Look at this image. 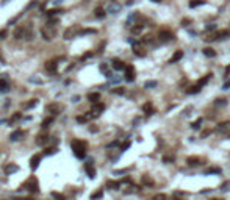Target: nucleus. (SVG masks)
Returning <instances> with one entry per match:
<instances>
[{
    "mask_svg": "<svg viewBox=\"0 0 230 200\" xmlns=\"http://www.w3.org/2000/svg\"><path fill=\"white\" fill-rule=\"evenodd\" d=\"M70 147H72L74 150V153H75V157L77 158H85V155H86V142L85 141H80V139H74L72 144H70Z\"/></svg>",
    "mask_w": 230,
    "mask_h": 200,
    "instance_id": "f257e3e1",
    "label": "nucleus"
},
{
    "mask_svg": "<svg viewBox=\"0 0 230 200\" xmlns=\"http://www.w3.org/2000/svg\"><path fill=\"white\" fill-rule=\"evenodd\" d=\"M55 33H57L55 25L53 24H49L47 27H44V28H42V38L46 41H52L53 38H55Z\"/></svg>",
    "mask_w": 230,
    "mask_h": 200,
    "instance_id": "f03ea898",
    "label": "nucleus"
},
{
    "mask_svg": "<svg viewBox=\"0 0 230 200\" xmlns=\"http://www.w3.org/2000/svg\"><path fill=\"white\" fill-rule=\"evenodd\" d=\"M230 36V33H229V30H219V31H216L215 35H213L211 38H207V41H215V39H226V38H229Z\"/></svg>",
    "mask_w": 230,
    "mask_h": 200,
    "instance_id": "7ed1b4c3",
    "label": "nucleus"
},
{
    "mask_svg": "<svg viewBox=\"0 0 230 200\" xmlns=\"http://www.w3.org/2000/svg\"><path fill=\"white\" fill-rule=\"evenodd\" d=\"M24 188H28V191H31V192H38V191H39V189H38V181L33 178V177L27 180V183L24 185Z\"/></svg>",
    "mask_w": 230,
    "mask_h": 200,
    "instance_id": "20e7f679",
    "label": "nucleus"
},
{
    "mask_svg": "<svg viewBox=\"0 0 230 200\" xmlns=\"http://www.w3.org/2000/svg\"><path fill=\"white\" fill-rule=\"evenodd\" d=\"M125 80L127 81L135 80V67L133 66H127V67H125Z\"/></svg>",
    "mask_w": 230,
    "mask_h": 200,
    "instance_id": "39448f33",
    "label": "nucleus"
},
{
    "mask_svg": "<svg viewBox=\"0 0 230 200\" xmlns=\"http://www.w3.org/2000/svg\"><path fill=\"white\" fill-rule=\"evenodd\" d=\"M103 109H105V105H103V103H100V102H97V103L94 105V108H92V111H91V113L94 114V117H96V116H99V114H100Z\"/></svg>",
    "mask_w": 230,
    "mask_h": 200,
    "instance_id": "423d86ee",
    "label": "nucleus"
},
{
    "mask_svg": "<svg viewBox=\"0 0 230 200\" xmlns=\"http://www.w3.org/2000/svg\"><path fill=\"white\" fill-rule=\"evenodd\" d=\"M182 58H183V52H182V50H177V52H175V53L172 55V57H171L169 63L174 64V63H177V61H178V59H182Z\"/></svg>",
    "mask_w": 230,
    "mask_h": 200,
    "instance_id": "0eeeda50",
    "label": "nucleus"
},
{
    "mask_svg": "<svg viewBox=\"0 0 230 200\" xmlns=\"http://www.w3.org/2000/svg\"><path fill=\"white\" fill-rule=\"evenodd\" d=\"M57 67H58L57 61H47V63H46V70L47 72H55V70H57Z\"/></svg>",
    "mask_w": 230,
    "mask_h": 200,
    "instance_id": "6e6552de",
    "label": "nucleus"
},
{
    "mask_svg": "<svg viewBox=\"0 0 230 200\" xmlns=\"http://www.w3.org/2000/svg\"><path fill=\"white\" fill-rule=\"evenodd\" d=\"M142 111H144L147 116H150V114H153V111H155V109H153V105L150 102H147V103L142 105Z\"/></svg>",
    "mask_w": 230,
    "mask_h": 200,
    "instance_id": "1a4fd4ad",
    "label": "nucleus"
},
{
    "mask_svg": "<svg viewBox=\"0 0 230 200\" xmlns=\"http://www.w3.org/2000/svg\"><path fill=\"white\" fill-rule=\"evenodd\" d=\"M202 53H204L207 58H215V57H216V52H215V50H213L211 47H205V49H202Z\"/></svg>",
    "mask_w": 230,
    "mask_h": 200,
    "instance_id": "9d476101",
    "label": "nucleus"
},
{
    "mask_svg": "<svg viewBox=\"0 0 230 200\" xmlns=\"http://www.w3.org/2000/svg\"><path fill=\"white\" fill-rule=\"evenodd\" d=\"M85 169L88 172V177H89V178H94V177H96V170H94V167H92V164L91 163H86L85 164Z\"/></svg>",
    "mask_w": 230,
    "mask_h": 200,
    "instance_id": "9b49d317",
    "label": "nucleus"
},
{
    "mask_svg": "<svg viewBox=\"0 0 230 200\" xmlns=\"http://www.w3.org/2000/svg\"><path fill=\"white\" fill-rule=\"evenodd\" d=\"M160 38H161V39H163V41H171V39H172V38H174V35H172V33H171V31H166V30H161V31H160Z\"/></svg>",
    "mask_w": 230,
    "mask_h": 200,
    "instance_id": "f8f14e48",
    "label": "nucleus"
},
{
    "mask_svg": "<svg viewBox=\"0 0 230 200\" xmlns=\"http://www.w3.org/2000/svg\"><path fill=\"white\" fill-rule=\"evenodd\" d=\"M39 161H41V155H36V157H33L30 159V167L31 169H36L38 166H39Z\"/></svg>",
    "mask_w": 230,
    "mask_h": 200,
    "instance_id": "ddd939ff",
    "label": "nucleus"
},
{
    "mask_svg": "<svg viewBox=\"0 0 230 200\" xmlns=\"http://www.w3.org/2000/svg\"><path fill=\"white\" fill-rule=\"evenodd\" d=\"M113 69L114 70H122V69H125V64L120 59H113Z\"/></svg>",
    "mask_w": 230,
    "mask_h": 200,
    "instance_id": "4468645a",
    "label": "nucleus"
},
{
    "mask_svg": "<svg viewBox=\"0 0 230 200\" xmlns=\"http://www.w3.org/2000/svg\"><path fill=\"white\" fill-rule=\"evenodd\" d=\"M59 105H57V103H50V105H47V111H50L52 114H58L59 113Z\"/></svg>",
    "mask_w": 230,
    "mask_h": 200,
    "instance_id": "2eb2a0df",
    "label": "nucleus"
},
{
    "mask_svg": "<svg viewBox=\"0 0 230 200\" xmlns=\"http://www.w3.org/2000/svg\"><path fill=\"white\" fill-rule=\"evenodd\" d=\"M77 33H78V31H77V30H72V28H67V30H66L64 31V39H72V38L77 35Z\"/></svg>",
    "mask_w": 230,
    "mask_h": 200,
    "instance_id": "dca6fc26",
    "label": "nucleus"
},
{
    "mask_svg": "<svg viewBox=\"0 0 230 200\" xmlns=\"http://www.w3.org/2000/svg\"><path fill=\"white\" fill-rule=\"evenodd\" d=\"M88 100L92 102V103H97L99 100H100V94H99V92H91L89 96H88Z\"/></svg>",
    "mask_w": 230,
    "mask_h": 200,
    "instance_id": "f3484780",
    "label": "nucleus"
},
{
    "mask_svg": "<svg viewBox=\"0 0 230 200\" xmlns=\"http://www.w3.org/2000/svg\"><path fill=\"white\" fill-rule=\"evenodd\" d=\"M49 141V136L46 135V133H42V135L38 136V139H36V144H39V146H42V144H46Z\"/></svg>",
    "mask_w": 230,
    "mask_h": 200,
    "instance_id": "a211bd4d",
    "label": "nucleus"
},
{
    "mask_svg": "<svg viewBox=\"0 0 230 200\" xmlns=\"http://www.w3.org/2000/svg\"><path fill=\"white\" fill-rule=\"evenodd\" d=\"M142 30H144V25H141V24H136L135 27H131V33L133 35H139Z\"/></svg>",
    "mask_w": 230,
    "mask_h": 200,
    "instance_id": "6ab92c4d",
    "label": "nucleus"
},
{
    "mask_svg": "<svg viewBox=\"0 0 230 200\" xmlns=\"http://www.w3.org/2000/svg\"><path fill=\"white\" fill-rule=\"evenodd\" d=\"M186 163H188L189 166H193V167H194V166H199L200 164V159L199 158H188V159H186Z\"/></svg>",
    "mask_w": 230,
    "mask_h": 200,
    "instance_id": "aec40b11",
    "label": "nucleus"
},
{
    "mask_svg": "<svg viewBox=\"0 0 230 200\" xmlns=\"http://www.w3.org/2000/svg\"><path fill=\"white\" fill-rule=\"evenodd\" d=\"M94 13H96V17H99V19H103V17H105V9H103V8H100V7H99V8H96V11H94Z\"/></svg>",
    "mask_w": 230,
    "mask_h": 200,
    "instance_id": "412c9836",
    "label": "nucleus"
},
{
    "mask_svg": "<svg viewBox=\"0 0 230 200\" xmlns=\"http://www.w3.org/2000/svg\"><path fill=\"white\" fill-rule=\"evenodd\" d=\"M230 128V120H226V122H221L219 124V127H218V130H229Z\"/></svg>",
    "mask_w": 230,
    "mask_h": 200,
    "instance_id": "4be33fe9",
    "label": "nucleus"
},
{
    "mask_svg": "<svg viewBox=\"0 0 230 200\" xmlns=\"http://www.w3.org/2000/svg\"><path fill=\"white\" fill-rule=\"evenodd\" d=\"M210 78H211V74H208L207 77H204V78H200V80H199V83H197V85H199V86H204V85H207V83L210 81Z\"/></svg>",
    "mask_w": 230,
    "mask_h": 200,
    "instance_id": "5701e85b",
    "label": "nucleus"
},
{
    "mask_svg": "<svg viewBox=\"0 0 230 200\" xmlns=\"http://www.w3.org/2000/svg\"><path fill=\"white\" fill-rule=\"evenodd\" d=\"M205 2L204 0H193V2H189V8H196V7H200V5H204Z\"/></svg>",
    "mask_w": 230,
    "mask_h": 200,
    "instance_id": "b1692460",
    "label": "nucleus"
},
{
    "mask_svg": "<svg viewBox=\"0 0 230 200\" xmlns=\"http://www.w3.org/2000/svg\"><path fill=\"white\" fill-rule=\"evenodd\" d=\"M22 135H24V133H22L20 130H17V131H14V133H13V135H11L9 138H11V141H17L19 138L22 136Z\"/></svg>",
    "mask_w": 230,
    "mask_h": 200,
    "instance_id": "393cba45",
    "label": "nucleus"
},
{
    "mask_svg": "<svg viewBox=\"0 0 230 200\" xmlns=\"http://www.w3.org/2000/svg\"><path fill=\"white\" fill-rule=\"evenodd\" d=\"M16 170H17V166H14V164H9V166L5 167V172H7V174H13V172H16Z\"/></svg>",
    "mask_w": 230,
    "mask_h": 200,
    "instance_id": "a878e982",
    "label": "nucleus"
},
{
    "mask_svg": "<svg viewBox=\"0 0 230 200\" xmlns=\"http://www.w3.org/2000/svg\"><path fill=\"white\" fill-rule=\"evenodd\" d=\"M155 86H157V81L155 80H149V81L144 83V88H147V89H152V88H155Z\"/></svg>",
    "mask_w": 230,
    "mask_h": 200,
    "instance_id": "bb28decb",
    "label": "nucleus"
},
{
    "mask_svg": "<svg viewBox=\"0 0 230 200\" xmlns=\"http://www.w3.org/2000/svg\"><path fill=\"white\" fill-rule=\"evenodd\" d=\"M200 124H202V117L196 119V120L193 122V124H191V128H193V130H197V128H199V127H200Z\"/></svg>",
    "mask_w": 230,
    "mask_h": 200,
    "instance_id": "cd10ccee",
    "label": "nucleus"
},
{
    "mask_svg": "<svg viewBox=\"0 0 230 200\" xmlns=\"http://www.w3.org/2000/svg\"><path fill=\"white\" fill-rule=\"evenodd\" d=\"M107 186H108V188H111V189H119L120 183H118V181H108V183H107Z\"/></svg>",
    "mask_w": 230,
    "mask_h": 200,
    "instance_id": "c85d7f7f",
    "label": "nucleus"
},
{
    "mask_svg": "<svg viewBox=\"0 0 230 200\" xmlns=\"http://www.w3.org/2000/svg\"><path fill=\"white\" fill-rule=\"evenodd\" d=\"M199 91H200V86H199V85L189 88V89H186V92H188V94H196V92H199Z\"/></svg>",
    "mask_w": 230,
    "mask_h": 200,
    "instance_id": "c756f323",
    "label": "nucleus"
},
{
    "mask_svg": "<svg viewBox=\"0 0 230 200\" xmlns=\"http://www.w3.org/2000/svg\"><path fill=\"white\" fill-rule=\"evenodd\" d=\"M52 120H53L52 117H47V119H44V120H42V125H41V127H42V128H47V127L52 124Z\"/></svg>",
    "mask_w": 230,
    "mask_h": 200,
    "instance_id": "7c9ffc66",
    "label": "nucleus"
},
{
    "mask_svg": "<svg viewBox=\"0 0 230 200\" xmlns=\"http://www.w3.org/2000/svg\"><path fill=\"white\" fill-rule=\"evenodd\" d=\"M133 52H135V55H136V57H144V55H146V52H144V50H142V49H138V47H135V50H133Z\"/></svg>",
    "mask_w": 230,
    "mask_h": 200,
    "instance_id": "2f4dec72",
    "label": "nucleus"
},
{
    "mask_svg": "<svg viewBox=\"0 0 230 200\" xmlns=\"http://www.w3.org/2000/svg\"><path fill=\"white\" fill-rule=\"evenodd\" d=\"M102 196H103V191H97V192H94L91 196V200H97V199H100Z\"/></svg>",
    "mask_w": 230,
    "mask_h": 200,
    "instance_id": "473e14b6",
    "label": "nucleus"
},
{
    "mask_svg": "<svg viewBox=\"0 0 230 200\" xmlns=\"http://www.w3.org/2000/svg\"><path fill=\"white\" fill-rule=\"evenodd\" d=\"M35 105H38V100H36V99H33V100H30L28 103H25V105H24V108H31V107H35Z\"/></svg>",
    "mask_w": 230,
    "mask_h": 200,
    "instance_id": "72a5a7b5",
    "label": "nucleus"
},
{
    "mask_svg": "<svg viewBox=\"0 0 230 200\" xmlns=\"http://www.w3.org/2000/svg\"><path fill=\"white\" fill-rule=\"evenodd\" d=\"M227 102H226V99H218V100H215V105L216 107H224Z\"/></svg>",
    "mask_w": 230,
    "mask_h": 200,
    "instance_id": "f704fd0d",
    "label": "nucleus"
},
{
    "mask_svg": "<svg viewBox=\"0 0 230 200\" xmlns=\"http://www.w3.org/2000/svg\"><path fill=\"white\" fill-rule=\"evenodd\" d=\"M52 197H53L55 200H66L63 194H58V192H52Z\"/></svg>",
    "mask_w": 230,
    "mask_h": 200,
    "instance_id": "c9c22d12",
    "label": "nucleus"
},
{
    "mask_svg": "<svg viewBox=\"0 0 230 200\" xmlns=\"http://www.w3.org/2000/svg\"><path fill=\"white\" fill-rule=\"evenodd\" d=\"M120 9V7L119 5H111V7H110V13H113V14H116L118 11Z\"/></svg>",
    "mask_w": 230,
    "mask_h": 200,
    "instance_id": "e433bc0d",
    "label": "nucleus"
},
{
    "mask_svg": "<svg viewBox=\"0 0 230 200\" xmlns=\"http://www.w3.org/2000/svg\"><path fill=\"white\" fill-rule=\"evenodd\" d=\"M96 30H91V28H88V30H81L78 31V35H94Z\"/></svg>",
    "mask_w": 230,
    "mask_h": 200,
    "instance_id": "4c0bfd02",
    "label": "nucleus"
},
{
    "mask_svg": "<svg viewBox=\"0 0 230 200\" xmlns=\"http://www.w3.org/2000/svg\"><path fill=\"white\" fill-rule=\"evenodd\" d=\"M142 183L147 185V186H153V181L149 178V177H142Z\"/></svg>",
    "mask_w": 230,
    "mask_h": 200,
    "instance_id": "58836bf2",
    "label": "nucleus"
},
{
    "mask_svg": "<svg viewBox=\"0 0 230 200\" xmlns=\"http://www.w3.org/2000/svg\"><path fill=\"white\" fill-rule=\"evenodd\" d=\"M207 174H221V169L219 167H210L207 170Z\"/></svg>",
    "mask_w": 230,
    "mask_h": 200,
    "instance_id": "ea45409f",
    "label": "nucleus"
},
{
    "mask_svg": "<svg viewBox=\"0 0 230 200\" xmlns=\"http://www.w3.org/2000/svg\"><path fill=\"white\" fill-rule=\"evenodd\" d=\"M88 120H89L88 116H78V117H77V122H80V124H85V122H88Z\"/></svg>",
    "mask_w": 230,
    "mask_h": 200,
    "instance_id": "a19ab883",
    "label": "nucleus"
},
{
    "mask_svg": "<svg viewBox=\"0 0 230 200\" xmlns=\"http://www.w3.org/2000/svg\"><path fill=\"white\" fill-rule=\"evenodd\" d=\"M58 13H61V9H50V11H47V16H49V17H52V16L58 14Z\"/></svg>",
    "mask_w": 230,
    "mask_h": 200,
    "instance_id": "79ce46f5",
    "label": "nucleus"
},
{
    "mask_svg": "<svg viewBox=\"0 0 230 200\" xmlns=\"http://www.w3.org/2000/svg\"><path fill=\"white\" fill-rule=\"evenodd\" d=\"M0 89H2V91H7V89H8V83L5 81V80L0 81Z\"/></svg>",
    "mask_w": 230,
    "mask_h": 200,
    "instance_id": "37998d69",
    "label": "nucleus"
},
{
    "mask_svg": "<svg viewBox=\"0 0 230 200\" xmlns=\"http://www.w3.org/2000/svg\"><path fill=\"white\" fill-rule=\"evenodd\" d=\"M20 117H22V114H20V113H17V114H14V116H13V117H11V119H9V122H11V124H13V122H16V120H19Z\"/></svg>",
    "mask_w": 230,
    "mask_h": 200,
    "instance_id": "c03bdc74",
    "label": "nucleus"
},
{
    "mask_svg": "<svg viewBox=\"0 0 230 200\" xmlns=\"http://www.w3.org/2000/svg\"><path fill=\"white\" fill-rule=\"evenodd\" d=\"M53 153H57V149H55V147L46 149V155H53Z\"/></svg>",
    "mask_w": 230,
    "mask_h": 200,
    "instance_id": "a18cd8bd",
    "label": "nucleus"
},
{
    "mask_svg": "<svg viewBox=\"0 0 230 200\" xmlns=\"http://www.w3.org/2000/svg\"><path fill=\"white\" fill-rule=\"evenodd\" d=\"M153 200H168V197L164 196V194H157V196H155V199H153Z\"/></svg>",
    "mask_w": 230,
    "mask_h": 200,
    "instance_id": "49530a36",
    "label": "nucleus"
},
{
    "mask_svg": "<svg viewBox=\"0 0 230 200\" xmlns=\"http://www.w3.org/2000/svg\"><path fill=\"white\" fill-rule=\"evenodd\" d=\"M113 92H114V94H119V96H120V94H124L125 91H124V88H116V89H113Z\"/></svg>",
    "mask_w": 230,
    "mask_h": 200,
    "instance_id": "de8ad7c7",
    "label": "nucleus"
},
{
    "mask_svg": "<svg viewBox=\"0 0 230 200\" xmlns=\"http://www.w3.org/2000/svg\"><path fill=\"white\" fill-rule=\"evenodd\" d=\"M163 161H164V163H172V161H174V157H164Z\"/></svg>",
    "mask_w": 230,
    "mask_h": 200,
    "instance_id": "09e8293b",
    "label": "nucleus"
},
{
    "mask_svg": "<svg viewBox=\"0 0 230 200\" xmlns=\"http://www.w3.org/2000/svg\"><path fill=\"white\" fill-rule=\"evenodd\" d=\"M227 189H230V183H224V185H222V191H227Z\"/></svg>",
    "mask_w": 230,
    "mask_h": 200,
    "instance_id": "8fccbe9b",
    "label": "nucleus"
},
{
    "mask_svg": "<svg viewBox=\"0 0 230 200\" xmlns=\"http://www.w3.org/2000/svg\"><path fill=\"white\" fill-rule=\"evenodd\" d=\"M128 147H130V142H124L122 147H120V150H125V149H128Z\"/></svg>",
    "mask_w": 230,
    "mask_h": 200,
    "instance_id": "3c124183",
    "label": "nucleus"
},
{
    "mask_svg": "<svg viewBox=\"0 0 230 200\" xmlns=\"http://www.w3.org/2000/svg\"><path fill=\"white\" fill-rule=\"evenodd\" d=\"M91 57H92V53H86V55L81 57V59H86V58H91Z\"/></svg>",
    "mask_w": 230,
    "mask_h": 200,
    "instance_id": "603ef678",
    "label": "nucleus"
},
{
    "mask_svg": "<svg viewBox=\"0 0 230 200\" xmlns=\"http://www.w3.org/2000/svg\"><path fill=\"white\" fill-rule=\"evenodd\" d=\"M5 36H7V31H0V39H3Z\"/></svg>",
    "mask_w": 230,
    "mask_h": 200,
    "instance_id": "864d4df0",
    "label": "nucleus"
},
{
    "mask_svg": "<svg viewBox=\"0 0 230 200\" xmlns=\"http://www.w3.org/2000/svg\"><path fill=\"white\" fill-rule=\"evenodd\" d=\"M208 135H210V130H207V131L202 133V138H205V136H208Z\"/></svg>",
    "mask_w": 230,
    "mask_h": 200,
    "instance_id": "5fc2aeb1",
    "label": "nucleus"
},
{
    "mask_svg": "<svg viewBox=\"0 0 230 200\" xmlns=\"http://www.w3.org/2000/svg\"><path fill=\"white\" fill-rule=\"evenodd\" d=\"M215 28H216V27H215V25H213V24H211V25H208V27H207V30H215Z\"/></svg>",
    "mask_w": 230,
    "mask_h": 200,
    "instance_id": "6e6d98bb",
    "label": "nucleus"
},
{
    "mask_svg": "<svg viewBox=\"0 0 230 200\" xmlns=\"http://www.w3.org/2000/svg\"><path fill=\"white\" fill-rule=\"evenodd\" d=\"M182 24H183V25H185V27H186V25H188V24H189V20H188V19H185V20H183V22H182Z\"/></svg>",
    "mask_w": 230,
    "mask_h": 200,
    "instance_id": "4d7b16f0",
    "label": "nucleus"
},
{
    "mask_svg": "<svg viewBox=\"0 0 230 200\" xmlns=\"http://www.w3.org/2000/svg\"><path fill=\"white\" fill-rule=\"evenodd\" d=\"M229 88H230V81H229V83H226V85H224V89H229Z\"/></svg>",
    "mask_w": 230,
    "mask_h": 200,
    "instance_id": "13d9d810",
    "label": "nucleus"
},
{
    "mask_svg": "<svg viewBox=\"0 0 230 200\" xmlns=\"http://www.w3.org/2000/svg\"><path fill=\"white\" fill-rule=\"evenodd\" d=\"M229 74H230V66H229V67L226 69V75H229Z\"/></svg>",
    "mask_w": 230,
    "mask_h": 200,
    "instance_id": "bf43d9fd",
    "label": "nucleus"
},
{
    "mask_svg": "<svg viewBox=\"0 0 230 200\" xmlns=\"http://www.w3.org/2000/svg\"><path fill=\"white\" fill-rule=\"evenodd\" d=\"M152 2H155V3H160V2H161V0H152Z\"/></svg>",
    "mask_w": 230,
    "mask_h": 200,
    "instance_id": "052dcab7",
    "label": "nucleus"
},
{
    "mask_svg": "<svg viewBox=\"0 0 230 200\" xmlns=\"http://www.w3.org/2000/svg\"><path fill=\"white\" fill-rule=\"evenodd\" d=\"M174 200H180V199H174Z\"/></svg>",
    "mask_w": 230,
    "mask_h": 200,
    "instance_id": "680f3d73",
    "label": "nucleus"
}]
</instances>
